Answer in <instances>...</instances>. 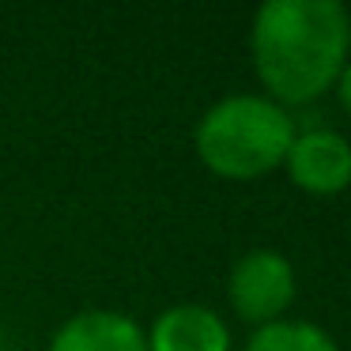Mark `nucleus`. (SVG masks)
Masks as SVG:
<instances>
[{
	"label": "nucleus",
	"mask_w": 351,
	"mask_h": 351,
	"mask_svg": "<svg viewBox=\"0 0 351 351\" xmlns=\"http://www.w3.org/2000/svg\"><path fill=\"white\" fill-rule=\"evenodd\" d=\"M351 19L336 0H268L250 31L257 76L276 99L310 102L340 80Z\"/></svg>",
	"instance_id": "obj_1"
},
{
	"label": "nucleus",
	"mask_w": 351,
	"mask_h": 351,
	"mask_svg": "<svg viewBox=\"0 0 351 351\" xmlns=\"http://www.w3.org/2000/svg\"><path fill=\"white\" fill-rule=\"evenodd\" d=\"M295 125L276 102L257 95L223 99L197 125V155L212 174L250 182L287 159Z\"/></svg>",
	"instance_id": "obj_2"
},
{
	"label": "nucleus",
	"mask_w": 351,
	"mask_h": 351,
	"mask_svg": "<svg viewBox=\"0 0 351 351\" xmlns=\"http://www.w3.org/2000/svg\"><path fill=\"white\" fill-rule=\"evenodd\" d=\"M295 298V268L272 250H253L230 272V302L242 321L272 325Z\"/></svg>",
	"instance_id": "obj_3"
},
{
	"label": "nucleus",
	"mask_w": 351,
	"mask_h": 351,
	"mask_svg": "<svg viewBox=\"0 0 351 351\" xmlns=\"http://www.w3.org/2000/svg\"><path fill=\"white\" fill-rule=\"evenodd\" d=\"M287 170L291 182L306 193H343L351 185V144L340 132L313 129L291 140L287 147Z\"/></svg>",
	"instance_id": "obj_4"
},
{
	"label": "nucleus",
	"mask_w": 351,
	"mask_h": 351,
	"mask_svg": "<svg viewBox=\"0 0 351 351\" xmlns=\"http://www.w3.org/2000/svg\"><path fill=\"white\" fill-rule=\"evenodd\" d=\"M230 336L208 306H170L147 336V351H227Z\"/></svg>",
	"instance_id": "obj_5"
},
{
	"label": "nucleus",
	"mask_w": 351,
	"mask_h": 351,
	"mask_svg": "<svg viewBox=\"0 0 351 351\" xmlns=\"http://www.w3.org/2000/svg\"><path fill=\"white\" fill-rule=\"evenodd\" d=\"M49 351H147V336L125 313L91 310L61 325Z\"/></svg>",
	"instance_id": "obj_6"
},
{
	"label": "nucleus",
	"mask_w": 351,
	"mask_h": 351,
	"mask_svg": "<svg viewBox=\"0 0 351 351\" xmlns=\"http://www.w3.org/2000/svg\"><path fill=\"white\" fill-rule=\"evenodd\" d=\"M245 351H340V348L317 325H306V321H272V325H261L250 336V348Z\"/></svg>",
	"instance_id": "obj_7"
},
{
	"label": "nucleus",
	"mask_w": 351,
	"mask_h": 351,
	"mask_svg": "<svg viewBox=\"0 0 351 351\" xmlns=\"http://www.w3.org/2000/svg\"><path fill=\"white\" fill-rule=\"evenodd\" d=\"M336 84H340V102L348 106V114H351V61L343 64V72H340V80H336Z\"/></svg>",
	"instance_id": "obj_8"
}]
</instances>
